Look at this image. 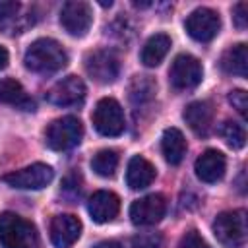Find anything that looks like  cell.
<instances>
[{"mask_svg":"<svg viewBox=\"0 0 248 248\" xmlns=\"http://www.w3.org/2000/svg\"><path fill=\"white\" fill-rule=\"evenodd\" d=\"M132 248H163V236L159 232H140L132 238Z\"/></svg>","mask_w":248,"mask_h":248,"instance_id":"obj_26","label":"cell"},{"mask_svg":"<svg viewBox=\"0 0 248 248\" xmlns=\"http://www.w3.org/2000/svg\"><path fill=\"white\" fill-rule=\"evenodd\" d=\"M186 140H184V134L178 130V128H167L163 132V138H161V149H163V155L167 159V163L170 165H178L184 155H186Z\"/></svg>","mask_w":248,"mask_h":248,"instance_id":"obj_20","label":"cell"},{"mask_svg":"<svg viewBox=\"0 0 248 248\" xmlns=\"http://www.w3.org/2000/svg\"><path fill=\"white\" fill-rule=\"evenodd\" d=\"M93 248H122V244H118V242H114V240H105V242H99V244L93 246Z\"/></svg>","mask_w":248,"mask_h":248,"instance_id":"obj_31","label":"cell"},{"mask_svg":"<svg viewBox=\"0 0 248 248\" xmlns=\"http://www.w3.org/2000/svg\"><path fill=\"white\" fill-rule=\"evenodd\" d=\"M83 138V124L76 116H62L48 124L45 141L54 151H66L76 147Z\"/></svg>","mask_w":248,"mask_h":248,"instance_id":"obj_4","label":"cell"},{"mask_svg":"<svg viewBox=\"0 0 248 248\" xmlns=\"http://www.w3.org/2000/svg\"><path fill=\"white\" fill-rule=\"evenodd\" d=\"M221 70L231 76L246 78L248 76V50L244 43H238L231 48H227L221 56Z\"/></svg>","mask_w":248,"mask_h":248,"instance_id":"obj_19","label":"cell"},{"mask_svg":"<svg viewBox=\"0 0 248 248\" xmlns=\"http://www.w3.org/2000/svg\"><path fill=\"white\" fill-rule=\"evenodd\" d=\"M50 240L54 248H70L81 234V221L76 215L62 213L50 221Z\"/></svg>","mask_w":248,"mask_h":248,"instance_id":"obj_13","label":"cell"},{"mask_svg":"<svg viewBox=\"0 0 248 248\" xmlns=\"http://www.w3.org/2000/svg\"><path fill=\"white\" fill-rule=\"evenodd\" d=\"M0 242L4 248H39V232L35 225L17 213H0Z\"/></svg>","mask_w":248,"mask_h":248,"instance_id":"obj_2","label":"cell"},{"mask_svg":"<svg viewBox=\"0 0 248 248\" xmlns=\"http://www.w3.org/2000/svg\"><path fill=\"white\" fill-rule=\"evenodd\" d=\"M232 17H234V25L242 31L246 29V19H248V4L246 2H238L232 8Z\"/></svg>","mask_w":248,"mask_h":248,"instance_id":"obj_29","label":"cell"},{"mask_svg":"<svg viewBox=\"0 0 248 248\" xmlns=\"http://www.w3.org/2000/svg\"><path fill=\"white\" fill-rule=\"evenodd\" d=\"M23 62L35 74H54L68 64V54L58 41L45 37L29 45Z\"/></svg>","mask_w":248,"mask_h":248,"instance_id":"obj_1","label":"cell"},{"mask_svg":"<svg viewBox=\"0 0 248 248\" xmlns=\"http://www.w3.org/2000/svg\"><path fill=\"white\" fill-rule=\"evenodd\" d=\"M155 180V167L141 155H134L128 161L126 169V184L132 190H143Z\"/></svg>","mask_w":248,"mask_h":248,"instance_id":"obj_17","label":"cell"},{"mask_svg":"<svg viewBox=\"0 0 248 248\" xmlns=\"http://www.w3.org/2000/svg\"><path fill=\"white\" fill-rule=\"evenodd\" d=\"M169 48H170V37L165 33H155L145 41V45L141 48V62L149 68L159 66L163 62V58L167 56Z\"/></svg>","mask_w":248,"mask_h":248,"instance_id":"obj_21","label":"cell"},{"mask_svg":"<svg viewBox=\"0 0 248 248\" xmlns=\"http://www.w3.org/2000/svg\"><path fill=\"white\" fill-rule=\"evenodd\" d=\"M167 202L161 194H149L140 200H136L130 205V221L140 227H149L159 223L165 217Z\"/></svg>","mask_w":248,"mask_h":248,"instance_id":"obj_10","label":"cell"},{"mask_svg":"<svg viewBox=\"0 0 248 248\" xmlns=\"http://www.w3.org/2000/svg\"><path fill=\"white\" fill-rule=\"evenodd\" d=\"M229 103L232 105V108H236V112L246 118V108H248V95L244 89H234L229 93Z\"/></svg>","mask_w":248,"mask_h":248,"instance_id":"obj_27","label":"cell"},{"mask_svg":"<svg viewBox=\"0 0 248 248\" xmlns=\"http://www.w3.org/2000/svg\"><path fill=\"white\" fill-rule=\"evenodd\" d=\"M87 211L95 223H108L120 211V200L114 192L99 190L87 202Z\"/></svg>","mask_w":248,"mask_h":248,"instance_id":"obj_15","label":"cell"},{"mask_svg":"<svg viewBox=\"0 0 248 248\" xmlns=\"http://www.w3.org/2000/svg\"><path fill=\"white\" fill-rule=\"evenodd\" d=\"M178 248H209L207 242L200 236L198 231H188L182 234L180 242H178Z\"/></svg>","mask_w":248,"mask_h":248,"instance_id":"obj_28","label":"cell"},{"mask_svg":"<svg viewBox=\"0 0 248 248\" xmlns=\"http://www.w3.org/2000/svg\"><path fill=\"white\" fill-rule=\"evenodd\" d=\"M85 99V83L78 76H68L56 81L46 91V101L56 107H74Z\"/></svg>","mask_w":248,"mask_h":248,"instance_id":"obj_12","label":"cell"},{"mask_svg":"<svg viewBox=\"0 0 248 248\" xmlns=\"http://www.w3.org/2000/svg\"><path fill=\"white\" fill-rule=\"evenodd\" d=\"M85 72L97 83H112L118 78V56L108 48H97L85 56Z\"/></svg>","mask_w":248,"mask_h":248,"instance_id":"obj_8","label":"cell"},{"mask_svg":"<svg viewBox=\"0 0 248 248\" xmlns=\"http://www.w3.org/2000/svg\"><path fill=\"white\" fill-rule=\"evenodd\" d=\"M52 176H54L52 167H48L45 163H33V165H29L25 169H19V170L4 174L2 180L8 186L17 188V190H41L46 184H50Z\"/></svg>","mask_w":248,"mask_h":248,"instance_id":"obj_6","label":"cell"},{"mask_svg":"<svg viewBox=\"0 0 248 248\" xmlns=\"http://www.w3.org/2000/svg\"><path fill=\"white\" fill-rule=\"evenodd\" d=\"M118 161H120V157H118V153H116L114 149H101V151H97V153L93 155V159H91V169H93L99 176L108 178V176H112V174L116 172Z\"/></svg>","mask_w":248,"mask_h":248,"instance_id":"obj_23","label":"cell"},{"mask_svg":"<svg viewBox=\"0 0 248 248\" xmlns=\"http://www.w3.org/2000/svg\"><path fill=\"white\" fill-rule=\"evenodd\" d=\"M225 169H227V159L217 149H205L196 159V165H194L196 176L202 182H207V184H213V182L221 180L223 174H225Z\"/></svg>","mask_w":248,"mask_h":248,"instance_id":"obj_14","label":"cell"},{"mask_svg":"<svg viewBox=\"0 0 248 248\" xmlns=\"http://www.w3.org/2000/svg\"><path fill=\"white\" fill-rule=\"evenodd\" d=\"M155 95V81L147 76H140L136 78L132 83H130V99L136 103V105H141V103H147L151 101Z\"/></svg>","mask_w":248,"mask_h":248,"instance_id":"obj_25","label":"cell"},{"mask_svg":"<svg viewBox=\"0 0 248 248\" xmlns=\"http://www.w3.org/2000/svg\"><path fill=\"white\" fill-rule=\"evenodd\" d=\"M19 2H0V31L4 33H21L29 23L23 21Z\"/></svg>","mask_w":248,"mask_h":248,"instance_id":"obj_22","label":"cell"},{"mask_svg":"<svg viewBox=\"0 0 248 248\" xmlns=\"http://www.w3.org/2000/svg\"><path fill=\"white\" fill-rule=\"evenodd\" d=\"M91 120H93V126L99 134L103 136H120L124 132V112H122V107L118 101L110 99V97H105L101 99L95 108H93V114H91Z\"/></svg>","mask_w":248,"mask_h":248,"instance_id":"obj_5","label":"cell"},{"mask_svg":"<svg viewBox=\"0 0 248 248\" xmlns=\"http://www.w3.org/2000/svg\"><path fill=\"white\" fill-rule=\"evenodd\" d=\"M221 29V19L219 14L211 8H196L188 17H186V31L192 39L200 43L211 41Z\"/></svg>","mask_w":248,"mask_h":248,"instance_id":"obj_9","label":"cell"},{"mask_svg":"<svg viewBox=\"0 0 248 248\" xmlns=\"http://www.w3.org/2000/svg\"><path fill=\"white\" fill-rule=\"evenodd\" d=\"M60 23L70 35L83 37L93 23V14H91L89 4L79 2V0L66 2L60 10Z\"/></svg>","mask_w":248,"mask_h":248,"instance_id":"obj_11","label":"cell"},{"mask_svg":"<svg viewBox=\"0 0 248 248\" xmlns=\"http://www.w3.org/2000/svg\"><path fill=\"white\" fill-rule=\"evenodd\" d=\"M182 116H184L186 124L190 126V130L196 136L205 138L211 132L215 110H213L211 103H207V101H194V103H190L184 108V114Z\"/></svg>","mask_w":248,"mask_h":248,"instance_id":"obj_16","label":"cell"},{"mask_svg":"<svg viewBox=\"0 0 248 248\" xmlns=\"http://www.w3.org/2000/svg\"><path fill=\"white\" fill-rule=\"evenodd\" d=\"M213 232H215V238L225 248H242L248 234L246 211L232 209V211L219 213L213 221Z\"/></svg>","mask_w":248,"mask_h":248,"instance_id":"obj_3","label":"cell"},{"mask_svg":"<svg viewBox=\"0 0 248 248\" xmlns=\"http://www.w3.org/2000/svg\"><path fill=\"white\" fill-rule=\"evenodd\" d=\"M0 103L17 107L21 110H35V101L25 93L23 85L14 78L0 79Z\"/></svg>","mask_w":248,"mask_h":248,"instance_id":"obj_18","label":"cell"},{"mask_svg":"<svg viewBox=\"0 0 248 248\" xmlns=\"http://www.w3.org/2000/svg\"><path fill=\"white\" fill-rule=\"evenodd\" d=\"M8 60H10L8 50H6L4 46H0V70H4V68L8 66Z\"/></svg>","mask_w":248,"mask_h":248,"instance_id":"obj_30","label":"cell"},{"mask_svg":"<svg viewBox=\"0 0 248 248\" xmlns=\"http://www.w3.org/2000/svg\"><path fill=\"white\" fill-rule=\"evenodd\" d=\"M203 78V68L200 64V60L192 54H178L169 70V79L172 83L174 89L186 91V89H194Z\"/></svg>","mask_w":248,"mask_h":248,"instance_id":"obj_7","label":"cell"},{"mask_svg":"<svg viewBox=\"0 0 248 248\" xmlns=\"http://www.w3.org/2000/svg\"><path fill=\"white\" fill-rule=\"evenodd\" d=\"M219 136L225 140L227 145H231L232 149H242L244 143H246V132H244V126L238 124V122H232V120H225L221 126H219Z\"/></svg>","mask_w":248,"mask_h":248,"instance_id":"obj_24","label":"cell"}]
</instances>
